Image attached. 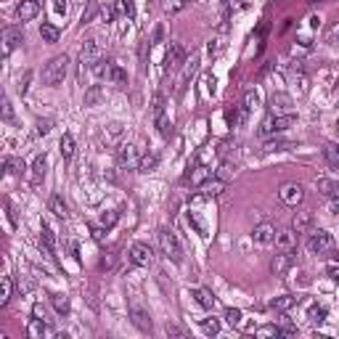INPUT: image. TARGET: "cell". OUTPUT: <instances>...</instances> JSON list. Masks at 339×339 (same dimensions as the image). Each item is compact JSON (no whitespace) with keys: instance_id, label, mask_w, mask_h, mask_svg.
<instances>
[{"instance_id":"cell-13","label":"cell","mask_w":339,"mask_h":339,"mask_svg":"<svg viewBox=\"0 0 339 339\" xmlns=\"http://www.w3.org/2000/svg\"><path fill=\"white\" fill-rule=\"evenodd\" d=\"M37 13H40V0H22V3L16 6L19 22H32Z\"/></svg>"},{"instance_id":"cell-28","label":"cell","mask_w":339,"mask_h":339,"mask_svg":"<svg viewBox=\"0 0 339 339\" xmlns=\"http://www.w3.org/2000/svg\"><path fill=\"white\" fill-rule=\"evenodd\" d=\"M58 149H61V157L64 159H72L74 157V138L69 133L61 135V141H58Z\"/></svg>"},{"instance_id":"cell-43","label":"cell","mask_w":339,"mask_h":339,"mask_svg":"<svg viewBox=\"0 0 339 339\" xmlns=\"http://www.w3.org/2000/svg\"><path fill=\"white\" fill-rule=\"evenodd\" d=\"M234 170H236V164H230V162H223V167L218 170V175H215V178H220V180H228L230 175H234Z\"/></svg>"},{"instance_id":"cell-57","label":"cell","mask_w":339,"mask_h":339,"mask_svg":"<svg viewBox=\"0 0 339 339\" xmlns=\"http://www.w3.org/2000/svg\"><path fill=\"white\" fill-rule=\"evenodd\" d=\"M114 13H117L114 8H106V11H103V22H112V19H114Z\"/></svg>"},{"instance_id":"cell-44","label":"cell","mask_w":339,"mask_h":339,"mask_svg":"<svg viewBox=\"0 0 339 339\" xmlns=\"http://www.w3.org/2000/svg\"><path fill=\"white\" fill-rule=\"evenodd\" d=\"M255 106H257V93H255V90H249V93L244 96V109H246V112H252Z\"/></svg>"},{"instance_id":"cell-35","label":"cell","mask_w":339,"mask_h":339,"mask_svg":"<svg viewBox=\"0 0 339 339\" xmlns=\"http://www.w3.org/2000/svg\"><path fill=\"white\" fill-rule=\"evenodd\" d=\"M40 37H43L45 43H58L61 32H58L53 24H43V27H40Z\"/></svg>"},{"instance_id":"cell-12","label":"cell","mask_w":339,"mask_h":339,"mask_svg":"<svg viewBox=\"0 0 339 339\" xmlns=\"http://www.w3.org/2000/svg\"><path fill=\"white\" fill-rule=\"evenodd\" d=\"M297 236L300 234H294V230H281V234H276V239H273V244L279 246V252H294V246H297Z\"/></svg>"},{"instance_id":"cell-11","label":"cell","mask_w":339,"mask_h":339,"mask_svg":"<svg viewBox=\"0 0 339 339\" xmlns=\"http://www.w3.org/2000/svg\"><path fill=\"white\" fill-rule=\"evenodd\" d=\"M183 61H186V48H183L180 43H173V45H170V51H167V56H164L167 69H178V67H183Z\"/></svg>"},{"instance_id":"cell-3","label":"cell","mask_w":339,"mask_h":339,"mask_svg":"<svg viewBox=\"0 0 339 339\" xmlns=\"http://www.w3.org/2000/svg\"><path fill=\"white\" fill-rule=\"evenodd\" d=\"M297 122L294 114H270L263 119V125H260V135H273V133H284L289 130L291 125Z\"/></svg>"},{"instance_id":"cell-14","label":"cell","mask_w":339,"mask_h":339,"mask_svg":"<svg viewBox=\"0 0 339 339\" xmlns=\"http://www.w3.org/2000/svg\"><path fill=\"white\" fill-rule=\"evenodd\" d=\"M196 69H199V56H191V61H183V72L178 77V93H183V88L188 85V80L196 74Z\"/></svg>"},{"instance_id":"cell-34","label":"cell","mask_w":339,"mask_h":339,"mask_svg":"<svg viewBox=\"0 0 339 339\" xmlns=\"http://www.w3.org/2000/svg\"><path fill=\"white\" fill-rule=\"evenodd\" d=\"M291 143L286 141V138H270V141H265V146H263V151H286Z\"/></svg>"},{"instance_id":"cell-41","label":"cell","mask_w":339,"mask_h":339,"mask_svg":"<svg viewBox=\"0 0 339 339\" xmlns=\"http://www.w3.org/2000/svg\"><path fill=\"white\" fill-rule=\"evenodd\" d=\"M151 112H154V117L164 114V96H162V93L154 96V101H151Z\"/></svg>"},{"instance_id":"cell-36","label":"cell","mask_w":339,"mask_h":339,"mask_svg":"<svg viewBox=\"0 0 339 339\" xmlns=\"http://www.w3.org/2000/svg\"><path fill=\"white\" fill-rule=\"evenodd\" d=\"M289 103H291V101H289V96L279 93V96H273V98H270V112H273V114H281Z\"/></svg>"},{"instance_id":"cell-5","label":"cell","mask_w":339,"mask_h":339,"mask_svg":"<svg viewBox=\"0 0 339 339\" xmlns=\"http://www.w3.org/2000/svg\"><path fill=\"white\" fill-rule=\"evenodd\" d=\"M24 40L22 29L19 27H6L3 32H0V56H8L19 48V43Z\"/></svg>"},{"instance_id":"cell-50","label":"cell","mask_w":339,"mask_h":339,"mask_svg":"<svg viewBox=\"0 0 339 339\" xmlns=\"http://www.w3.org/2000/svg\"><path fill=\"white\" fill-rule=\"evenodd\" d=\"M112 265H114V255H103V257H101V263H98L101 270H109Z\"/></svg>"},{"instance_id":"cell-42","label":"cell","mask_w":339,"mask_h":339,"mask_svg":"<svg viewBox=\"0 0 339 339\" xmlns=\"http://www.w3.org/2000/svg\"><path fill=\"white\" fill-rule=\"evenodd\" d=\"M225 321L230 323V326H239V323H241V310H236V307H228V310H225Z\"/></svg>"},{"instance_id":"cell-54","label":"cell","mask_w":339,"mask_h":339,"mask_svg":"<svg viewBox=\"0 0 339 339\" xmlns=\"http://www.w3.org/2000/svg\"><path fill=\"white\" fill-rule=\"evenodd\" d=\"M6 209H8V218H11V223L16 225V209H13V204H11V202H6Z\"/></svg>"},{"instance_id":"cell-4","label":"cell","mask_w":339,"mask_h":339,"mask_svg":"<svg viewBox=\"0 0 339 339\" xmlns=\"http://www.w3.org/2000/svg\"><path fill=\"white\" fill-rule=\"evenodd\" d=\"M307 249H310V255H326L334 249V236L329 230H313L307 236Z\"/></svg>"},{"instance_id":"cell-27","label":"cell","mask_w":339,"mask_h":339,"mask_svg":"<svg viewBox=\"0 0 339 339\" xmlns=\"http://www.w3.org/2000/svg\"><path fill=\"white\" fill-rule=\"evenodd\" d=\"M294 305H297V297L284 294V297H276V300L270 302V310H279V313H284V310H289V307H294Z\"/></svg>"},{"instance_id":"cell-40","label":"cell","mask_w":339,"mask_h":339,"mask_svg":"<svg viewBox=\"0 0 339 339\" xmlns=\"http://www.w3.org/2000/svg\"><path fill=\"white\" fill-rule=\"evenodd\" d=\"M0 119H13V109L3 93H0Z\"/></svg>"},{"instance_id":"cell-25","label":"cell","mask_w":339,"mask_h":339,"mask_svg":"<svg viewBox=\"0 0 339 339\" xmlns=\"http://www.w3.org/2000/svg\"><path fill=\"white\" fill-rule=\"evenodd\" d=\"M209 178H212V170H209V167H204V164H202V167H194V170H191V175H188L191 186H202V183H204V180H209Z\"/></svg>"},{"instance_id":"cell-1","label":"cell","mask_w":339,"mask_h":339,"mask_svg":"<svg viewBox=\"0 0 339 339\" xmlns=\"http://www.w3.org/2000/svg\"><path fill=\"white\" fill-rule=\"evenodd\" d=\"M67 69H69V58L64 53L53 56L48 64H45V69H43V82L51 85V88L61 85V82H64V77H67Z\"/></svg>"},{"instance_id":"cell-6","label":"cell","mask_w":339,"mask_h":339,"mask_svg":"<svg viewBox=\"0 0 339 339\" xmlns=\"http://www.w3.org/2000/svg\"><path fill=\"white\" fill-rule=\"evenodd\" d=\"M130 263L138 265V268H149L154 263V252H151V246L149 244H133L130 246Z\"/></svg>"},{"instance_id":"cell-48","label":"cell","mask_w":339,"mask_h":339,"mask_svg":"<svg viewBox=\"0 0 339 339\" xmlns=\"http://www.w3.org/2000/svg\"><path fill=\"white\" fill-rule=\"evenodd\" d=\"M51 3H53V11L58 16H67V0H51Z\"/></svg>"},{"instance_id":"cell-16","label":"cell","mask_w":339,"mask_h":339,"mask_svg":"<svg viewBox=\"0 0 339 339\" xmlns=\"http://www.w3.org/2000/svg\"><path fill=\"white\" fill-rule=\"evenodd\" d=\"M310 223H313V212L310 209H302V212L294 215L291 230H294V234H307V230H310Z\"/></svg>"},{"instance_id":"cell-18","label":"cell","mask_w":339,"mask_h":339,"mask_svg":"<svg viewBox=\"0 0 339 339\" xmlns=\"http://www.w3.org/2000/svg\"><path fill=\"white\" fill-rule=\"evenodd\" d=\"M289 268H291V252H281V255L273 257V263H270L273 276H284Z\"/></svg>"},{"instance_id":"cell-47","label":"cell","mask_w":339,"mask_h":339,"mask_svg":"<svg viewBox=\"0 0 339 339\" xmlns=\"http://www.w3.org/2000/svg\"><path fill=\"white\" fill-rule=\"evenodd\" d=\"M6 167L11 170L13 175H19L22 170H24V162H22V159H8V162H6Z\"/></svg>"},{"instance_id":"cell-10","label":"cell","mask_w":339,"mask_h":339,"mask_svg":"<svg viewBox=\"0 0 339 339\" xmlns=\"http://www.w3.org/2000/svg\"><path fill=\"white\" fill-rule=\"evenodd\" d=\"M130 318H133V323L141 331H151V315H149V310H146L143 305L130 302Z\"/></svg>"},{"instance_id":"cell-17","label":"cell","mask_w":339,"mask_h":339,"mask_svg":"<svg viewBox=\"0 0 339 339\" xmlns=\"http://www.w3.org/2000/svg\"><path fill=\"white\" fill-rule=\"evenodd\" d=\"M199 188H202V194L204 196H220L225 188H228V180H220V178H209V180H204L202 183V186H199Z\"/></svg>"},{"instance_id":"cell-46","label":"cell","mask_w":339,"mask_h":339,"mask_svg":"<svg viewBox=\"0 0 339 339\" xmlns=\"http://www.w3.org/2000/svg\"><path fill=\"white\" fill-rule=\"evenodd\" d=\"M117 220H119V212H117V209H112V212H103V225H106V228H112Z\"/></svg>"},{"instance_id":"cell-37","label":"cell","mask_w":339,"mask_h":339,"mask_svg":"<svg viewBox=\"0 0 339 339\" xmlns=\"http://www.w3.org/2000/svg\"><path fill=\"white\" fill-rule=\"evenodd\" d=\"M202 331H204L207 336H215V334L220 331V321H218V318H204V321H202Z\"/></svg>"},{"instance_id":"cell-51","label":"cell","mask_w":339,"mask_h":339,"mask_svg":"<svg viewBox=\"0 0 339 339\" xmlns=\"http://www.w3.org/2000/svg\"><path fill=\"white\" fill-rule=\"evenodd\" d=\"M32 315H35V318H40V321H45V323H48V313H45V307H43V305H35V307H32Z\"/></svg>"},{"instance_id":"cell-29","label":"cell","mask_w":339,"mask_h":339,"mask_svg":"<svg viewBox=\"0 0 339 339\" xmlns=\"http://www.w3.org/2000/svg\"><path fill=\"white\" fill-rule=\"evenodd\" d=\"M307 318H310V323H323L326 321V307L318 305V302H310V307H307Z\"/></svg>"},{"instance_id":"cell-39","label":"cell","mask_w":339,"mask_h":339,"mask_svg":"<svg viewBox=\"0 0 339 339\" xmlns=\"http://www.w3.org/2000/svg\"><path fill=\"white\" fill-rule=\"evenodd\" d=\"M8 300H11V281L3 279V281H0V307H6Z\"/></svg>"},{"instance_id":"cell-23","label":"cell","mask_w":339,"mask_h":339,"mask_svg":"<svg viewBox=\"0 0 339 339\" xmlns=\"http://www.w3.org/2000/svg\"><path fill=\"white\" fill-rule=\"evenodd\" d=\"M318 191L323 196H329V199L339 196V186H336V180H331V178H318Z\"/></svg>"},{"instance_id":"cell-56","label":"cell","mask_w":339,"mask_h":339,"mask_svg":"<svg viewBox=\"0 0 339 339\" xmlns=\"http://www.w3.org/2000/svg\"><path fill=\"white\" fill-rule=\"evenodd\" d=\"M96 11H98V6L93 3V6H90V11H88V13H82V22H90V19H93V13H96Z\"/></svg>"},{"instance_id":"cell-55","label":"cell","mask_w":339,"mask_h":339,"mask_svg":"<svg viewBox=\"0 0 339 339\" xmlns=\"http://www.w3.org/2000/svg\"><path fill=\"white\" fill-rule=\"evenodd\" d=\"M339 268H336V263H334V260H331V263H329V279H339Z\"/></svg>"},{"instance_id":"cell-15","label":"cell","mask_w":339,"mask_h":339,"mask_svg":"<svg viewBox=\"0 0 339 339\" xmlns=\"http://www.w3.org/2000/svg\"><path fill=\"white\" fill-rule=\"evenodd\" d=\"M252 239H255L257 244H273V239H276V225H273V223H260V225L252 230Z\"/></svg>"},{"instance_id":"cell-20","label":"cell","mask_w":339,"mask_h":339,"mask_svg":"<svg viewBox=\"0 0 339 339\" xmlns=\"http://www.w3.org/2000/svg\"><path fill=\"white\" fill-rule=\"evenodd\" d=\"M225 119H228V125H230V128H241V125H244V119H246L244 103H241V106H234V109H228V112H225Z\"/></svg>"},{"instance_id":"cell-30","label":"cell","mask_w":339,"mask_h":339,"mask_svg":"<svg viewBox=\"0 0 339 339\" xmlns=\"http://www.w3.org/2000/svg\"><path fill=\"white\" fill-rule=\"evenodd\" d=\"M157 164H159L157 154H146V157L138 159V173H151V170H157Z\"/></svg>"},{"instance_id":"cell-33","label":"cell","mask_w":339,"mask_h":339,"mask_svg":"<svg viewBox=\"0 0 339 339\" xmlns=\"http://www.w3.org/2000/svg\"><path fill=\"white\" fill-rule=\"evenodd\" d=\"M29 334H32V336L51 334V323H45V321H40V318H32V323H29Z\"/></svg>"},{"instance_id":"cell-26","label":"cell","mask_w":339,"mask_h":339,"mask_svg":"<svg viewBox=\"0 0 339 339\" xmlns=\"http://www.w3.org/2000/svg\"><path fill=\"white\" fill-rule=\"evenodd\" d=\"M106 80L114 82V85H125L128 82V74L125 69H122L119 64H109V72H106Z\"/></svg>"},{"instance_id":"cell-59","label":"cell","mask_w":339,"mask_h":339,"mask_svg":"<svg viewBox=\"0 0 339 339\" xmlns=\"http://www.w3.org/2000/svg\"><path fill=\"white\" fill-rule=\"evenodd\" d=\"M167 334H175V336H183V331H180L178 326H170V323H167Z\"/></svg>"},{"instance_id":"cell-49","label":"cell","mask_w":339,"mask_h":339,"mask_svg":"<svg viewBox=\"0 0 339 339\" xmlns=\"http://www.w3.org/2000/svg\"><path fill=\"white\" fill-rule=\"evenodd\" d=\"M260 336H279V326H263V329H257Z\"/></svg>"},{"instance_id":"cell-19","label":"cell","mask_w":339,"mask_h":339,"mask_svg":"<svg viewBox=\"0 0 339 339\" xmlns=\"http://www.w3.org/2000/svg\"><path fill=\"white\" fill-rule=\"evenodd\" d=\"M191 297H194L199 305H202L204 310H215V305H218V300H215V297H212V291H207V289H194V291H191Z\"/></svg>"},{"instance_id":"cell-7","label":"cell","mask_w":339,"mask_h":339,"mask_svg":"<svg viewBox=\"0 0 339 339\" xmlns=\"http://www.w3.org/2000/svg\"><path fill=\"white\" fill-rule=\"evenodd\" d=\"M279 199L286 207H297L305 199V188L300 186V183H286V186H281V191H279Z\"/></svg>"},{"instance_id":"cell-21","label":"cell","mask_w":339,"mask_h":339,"mask_svg":"<svg viewBox=\"0 0 339 339\" xmlns=\"http://www.w3.org/2000/svg\"><path fill=\"white\" fill-rule=\"evenodd\" d=\"M45 164H48V159H45V154L35 157V162H32V186H40V180L45 178Z\"/></svg>"},{"instance_id":"cell-22","label":"cell","mask_w":339,"mask_h":339,"mask_svg":"<svg viewBox=\"0 0 339 339\" xmlns=\"http://www.w3.org/2000/svg\"><path fill=\"white\" fill-rule=\"evenodd\" d=\"M103 98H106V93H103L101 85H90V88L85 90V106H98Z\"/></svg>"},{"instance_id":"cell-53","label":"cell","mask_w":339,"mask_h":339,"mask_svg":"<svg viewBox=\"0 0 339 339\" xmlns=\"http://www.w3.org/2000/svg\"><path fill=\"white\" fill-rule=\"evenodd\" d=\"M29 80H32V74H29V72H27V74H24V80H22V85H19V90H22V96L27 93V88H29Z\"/></svg>"},{"instance_id":"cell-32","label":"cell","mask_w":339,"mask_h":339,"mask_svg":"<svg viewBox=\"0 0 339 339\" xmlns=\"http://www.w3.org/2000/svg\"><path fill=\"white\" fill-rule=\"evenodd\" d=\"M323 157H326V162H329L331 170L339 167V149H336V143H326V149H323Z\"/></svg>"},{"instance_id":"cell-24","label":"cell","mask_w":339,"mask_h":339,"mask_svg":"<svg viewBox=\"0 0 339 339\" xmlns=\"http://www.w3.org/2000/svg\"><path fill=\"white\" fill-rule=\"evenodd\" d=\"M48 209L56 215V218H67V215H69V209H67V202H64V199H61L58 194H53V196L48 199Z\"/></svg>"},{"instance_id":"cell-31","label":"cell","mask_w":339,"mask_h":339,"mask_svg":"<svg viewBox=\"0 0 339 339\" xmlns=\"http://www.w3.org/2000/svg\"><path fill=\"white\" fill-rule=\"evenodd\" d=\"M51 305H53V310L58 315H67L69 313V300L64 294H58V291H56V294H51Z\"/></svg>"},{"instance_id":"cell-52","label":"cell","mask_w":339,"mask_h":339,"mask_svg":"<svg viewBox=\"0 0 339 339\" xmlns=\"http://www.w3.org/2000/svg\"><path fill=\"white\" fill-rule=\"evenodd\" d=\"M241 8V0H228L225 3V19L230 16V11H239Z\"/></svg>"},{"instance_id":"cell-9","label":"cell","mask_w":339,"mask_h":339,"mask_svg":"<svg viewBox=\"0 0 339 339\" xmlns=\"http://www.w3.org/2000/svg\"><path fill=\"white\" fill-rule=\"evenodd\" d=\"M98 58H101V48H98V43H96V40H88V43L82 45V51H80V67H82V72L93 67Z\"/></svg>"},{"instance_id":"cell-8","label":"cell","mask_w":339,"mask_h":339,"mask_svg":"<svg viewBox=\"0 0 339 339\" xmlns=\"http://www.w3.org/2000/svg\"><path fill=\"white\" fill-rule=\"evenodd\" d=\"M117 159H119V167L135 170V167H138V159H141V154H138V146H133V143H122L119 151H117Z\"/></svg>"},{"instance_id":"cell-45","label":"cell","mask_w":339,"mask_h":339,"mask_svg":"<svg viewBox=\"0 0 339 339\" xmlns=\"http://www.w3.org/2000/svg\"><path fill=\"white\" fill-rule=\"evenodd\" d=\"M51 125H53L51 119H37V130H35V133H37V135H48V133H51Z\"/></svg>"},{"instance_id":"cell-38","label":"cell","mask_w":339,"mask_h":339,"mask_svg":"<svg viewBox=\"0 0 339 339\" xmlns=\"http://www.w3.org/2000/svg\"><path fill=\"white\" fill-rule=\"evenodd\" d=\"M157 128H159V135H162V138H170V135H173V122H170L164 114L157 117Z\"/></svg>"},{"instance_id":"cell-2","label":"cell","mask_w":339,"mask_h":339,"mask_svg":"<svg viewBox=\"0 0 339 339\" xmlns=\"http://www.w3.org/2000/svg\"><path fill=\"white\" fill-rule=\"evenodd\" d=\"M157 236H159V246H162L164 257L173 260V263H183V246H180V241H178V236L173 234V230L162 228Z\"/></svg>"},{"instance_id":"cell-58","label":"cell","mask_w":339,"mask_h":339,"mask_svg":"<svg viewBox=\"0 0 339 339\" xmlns=\"http://www.w3.org/2000/svg\"><path fill=\"white\" fill-rule=\"evenodd\" d=\"M93 239L96 241H103V228H93Z\"/></svg>"}]
</instances>
